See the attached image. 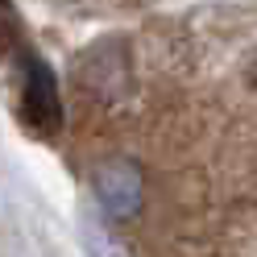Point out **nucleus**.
Returning a JSON list of instances; mask_svg holds the SVG:
<instances>
[{"instance_id": "2", "label": "nucleus", "mask_w": 257, "mask_h": 257, "mask_svg": "<svg viewBox=\"0 0 257 257\" xmlns=\"http://www.w3.org/2000/svg\"><path fill=\"white\" fill-rule=\"evenodd\" d=\"M58 116H62V108H58V91H54L50 71L38 58H25V120L50 133V128H58Z\"/></svg>"}, {"instance_id": "1", "label": "nucleus", "mask_w": 257, "mask_h": 257, "mask_svg": "<svg viewBox=\"0 0 257 257\" xmlns=\"http://www.w3.org/2000/svg\"><path fill=\"white\" fill-rule=\"evenodd\" d=\"M95 195L112 220H137L141 212V170L124 158H112L95 170Z\"/></svg>"}, {"instance_id": "3", "label": "nucleus", "mask_w": 257, "mask_h": 257, "mask_svg": "<svg viewBox=\"0 0 257 257\" xmlns=\"http://www.w3.org/2000/svg\"><path fill=\"white\" fill-rule=\"evenodd\" d=\"M9 50H21V25H17V9L0 0V54Z\"/></svg>"}, {"instance_id": "4", "label": "nucleus", "mask_w": 257, "mask_h": 257, "mask_svg": "<svg viewBox=\"0 0 257 257\" xmlns=\"http://www.w3.org/2000/svg\"><path fill=\"white\" fill-rule=\"evenodd\" d=\"M249 83H253V87H257V62H253V71H249Z\"/></svg>"}]
</instances>
